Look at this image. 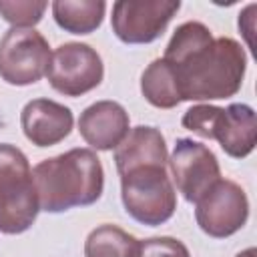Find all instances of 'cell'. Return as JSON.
<instances>
[{"label": "cell", "mask_w": 257, "mask_h": 257, "mask_svg": "<svg viewBox=\"0 0 257 257\" xmlns=\"http://www.w3.org/2000/svg\"><path fill=\"white\" fill-rule=\"evenodd\" d=\"M38 211V193L26 155L14 145L0 143V233L28 231Z\"/></svg>", "instance_id": "3957f363"}, {"label": "cell", "mask_w": 257, "mask_h": 257, "mask_svg": "<svg viewBox=\"0 0 257 257\" xmlns=\"http://www.w3.org/2000/svg\"><path fill=\"white\" fill-rule=\"evenodd\" d=\"M139 257H191V253L175 237H153L141 241Z\"/></svg>", "instance_id": "ac0fdd59"}, {"label": "cell", "mask_w": 257, "mask_h": 257, "mask_svg": "<svg viewBox=\"0 0 257 257\" xmlns=\"http://www.w3.org/2000/svg\"><path fill=\"white\" fill-rule=\"evenodd\" d=\"M181 122L187 131L203 139L217 141L221 149L233 159H243L255 149L257 118L249 104L233 102L227 108L197 104L183 114Z\"/></svg>", "instance_id": "277c9868"}, {"label": "cell", "mask_w": 257, "mask_h": 257, "mask_svg": "<svg viewBox=\"0 0 257 257\" xmlns=\"http://www.w3.org/2000/svg\"><path fill=\"white\" fill-rule=\"evenodd\" d=\"M167 163H169V155H167L165 137L155 126H145V124L135 126L114 149V165L118 175H124L145 165L167 167Z\"/></svg>", "instance_id": "4fadbf2b"}, {"label": "cell", "mask_w": 257, "mask_h": 257, "mask_svg": "<svg viewBox=\"0 0 257 257\" xmlns=\"http://www.w3.org/2000/svg\"><path fill=\"white\" fill-rule=\"evenodd\" d=\"M78 133L96 151L116 149L128 133V112L114 100H98L80 112Z\"/></svg>", "instance_id": "7c38bea8"}, {"label": "cell", "mask_w": 257, "mask_h": 257, "mask_svg": "<svg viewBox=\"0 0 257 257\" xmlns=\"http://www.w3.org/2000/svg\"><path fill=\"white\" fill-rule=\"evenodd\" d=\"M179 8V0H118L112 4V32L124 44H149L165 32Z\"/></svg>", "instance_id": "ba28073f"}, {"label": "cell", "mask_w": 257, "mask_h": 257, "mask_svg": "<svg viewBox=\"0 0 257 257\" xmlns=\"http://www.w3.org/2000/svg\"><path fill=\"white\" fill-rule=\"evenodd\" d=\"M175 70L183 100H219L241 90L247 56L243 46L229 38H213L197 20L181 24L163 56Z\"/></svg>", "instance_id": "6da1fadb"}, {"label": "cell", "mask_w": 257, "mask_h": 257, "mask_svg": "<svg viewBox=\"0 0 257 257\" xmlns=\"http://www.w3.org/2000/svg\"><path fill=\"white\" fill-rule=\"evenodd\" d=\"M167 165L177 191L189 203H197L221 179L215 153L207 145L193 139H179Z\"/></svg>", "instance_id": "30bf717a"}, {"label": "cell", "mask_w": 257, "mask_h": 257, "mask_svg": "<svg viewBox=\"0 0 257 257\" xmlns=\"http://www.w3.org/2000/svg\"><path fill=\"white\" fill-rule=\"evenodd\" d=\"M139 249L137 237L110 223L92 229L84 241V257H139Z\"/></svg>", "instance_id": "2e32d148"}, {"label": "cell", "mask_w": 257, "mask_h": 257, "mask_svg": "<svg viewBox=\"0 0 257 257\" xmlns=\"http://www.w3.org/2000/svg\"><path fill=\"white\" fill-rule=\"evenodd\" d=\"M50 64V46L34 28H10L0 40V78L12 86L38 82Z\"/></svg>", "instance_id": "8992f818"}, {"label": "cell", "mask_w": 257, "mask_h": 257, "mask_svg": "<svg viewBox=\"0 0 257 257\" xmlns=\"http://www.w3.org/2000/svg\"><path fill=\"white\" fill-rule=\"evenodd\" d=\"M195 219L203 233L215 239L235 235L249 217V201L245 191L227 179H219L197 203Z\"/></svg>", "instance_id": "9c48e42d"}, {"label": "cell", "mask_w": 257, "mask_h": 257, "mask_svg": "<svg viewBox=\"0 0 257 257\" xmlns=\"http://www.w3.org/2000/svg\"><path fill=\"white\" fill-rule=\"evenodd\" d=\"M46 2H32V0H16L6 2L0 0V16L10 22L14 28H30L42 20L46 10Z\"/></svg>", "instance_id": "e0dca14e"}, {"label": "cell", "mask_w": 257, "mask_h": 257, "mask_svg": "<svg viewBox=\"0 0 257 257\" xmlns=\"http://www.w3.org/2000/svg\"><path fill=\"white\" fill-rule=\"evenodd\" d=\"M106 4L102 0H54L52 16L56 24L70 34H90L104 18Z\"/></svg>", "instance_id": "5bb4252c"}, {"label": "cell", "mask_w": 257, "mask_h": 257, "mask_svg": "<svg viewBox=\"0 0 257 257\" xmlns=\"http://www.w3.org/2000/svg\"><path fill=\"white\" fill-rule=\"evenodd\" d=\"M72 122V110L50 98H34L20 112L24 137L36 147L58 145L70 135Z\"/></svg>", "instance_id": "8fae6325"}, {"label": "cell", "mask_w": 257, "mask_h": 257, "mask_svg": "<svg viewBox=\"0 0 257 257\" xmlns=\"http://www.w3.org/2000/svg\"><path fill=\"white\" fill-rule=\"evenodd\" d=\"M38 205L46 213H64L72 207L96 203L104 189L100 159L90 149H70L44 159L32 171Z\"/></svg>", "instance_id": "7a4b0ae2"}, {"label": "cell", "mask_w": 257, "mask_h": 257, "mask_svg": "<svg viewBox=\"0 0 257 257\" xmlns=\"http://www.w3.org/2000/svg\"><path fill=\"white\" fill-rule=\"evenodd\" d=\"M46 76L56 92L74 98L94 90L102 82L104 64L92 46L82 42H66L50 54Z\"/></svg>", "instance_id": "52a82bcc"}, {"label": "cell", "mask_w": 257, "mask_h": 257, "mask_svg": "<svg viewBox=\"0 0 257 257\" xmlns=\"http://www.w3.org/2000/svg\"><path fill=\"white\" fill-rule=\"evenodd\" d=\"M257 255V251L253 249V247H249V249H245V251H241L237 257H255Z\"/></svg>", "instance_id": "d6986e66"}, {"label": "cell", "mask_w": 257, "mask_h": 257, "mask_svg": "<svg viewBox=\"0 0 257 257\" xmlns=\"http://www.w3.org/2000/svg\"><path fill=\"white\" fill-rule=\"evenodd\" d=\"M120 199L124 211L139 223L159 227L177 209V193L167 167L145 165L120 175Z\"/></svg>", "instance_id": "5b68a950"}, {"label": "cell", "mask_w": 257, "mask_h": 257, "mask_svg": "<svg viewBox=\"0 0 257 257\" xmlns=\"http://www.w3.org/2000/svg\"><path fill=\"white\" fill-rule=\"evenodd\" d=\"M141 92L157 108H175L183 102L175 70L165 58L153 60L141 76Z\"/></svg>", "instance_id": "9a60e30c"}]
</instances>
